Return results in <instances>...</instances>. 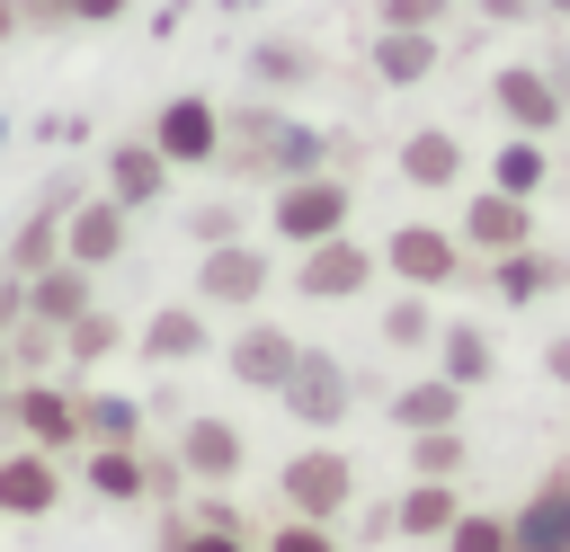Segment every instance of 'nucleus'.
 Listing matches in <instances>:
<instances>
[{"label":"nucleus","mask_w":570,"mask_h":552,"mask_svg":"<svg viewBox=\"0 0 570 552\" xmlns=\"http://www.w3.org/2000/svg\"><path fill=\"white\" fill-rule=\"evenodd\" d=\"M267 231L285 249H312L330 231H356V178L347 169H303V178L267 187Z\"/></svg>","instance_id":"1"},{"label":"nucleus","mask_w":570,"mask_h":552,"mask_svg":"<svg viewBox=\"0 0 570 552\" xmlns=\"http://www.w3.org/2000/svg\"><path fill=\"white\" fill-rule=\"evenodd\" d=\"M276 507L285 516H312V525H338L356 507V454H338L330 436H312L303 454L276 463Z\"/></svg>","instance_id":"2"},{"label":"nucleus","mask_w":570,"mask_h":552,"mask_svg":"<svg viewBox=\"0 0 570 552\" xmlns=\"http://www.w3.org/2000/svg\"><path fill=\"white\" fill-rule=\"evenodd\" d=\"M374 258H383V276L410 285V294H445V285L472 276V249L454 240V223H392V231L374 240Z\"/></svg>","instance_id":"3"},{"label":"nucleus","mask_w":570,"mask_h":552,"mask_svg":"<svg viewBox=\"0 0 570 552\" xmlns=\"http://www.w3.org/2000/svg\"><path fill=\"white\" fill-rule=\"evenodd\" d=\"M0 427H9L18 445H45V454L71 463V454H80V383H71V374H18Z\"/></svg>","instance_id":"4"},{"label":"nucleus","mask_w":570,"mask_h":552,"mask_svg":"<svg viewBox=\"0 0 570 552\" xmlns=\"http://www.w3.org/2000/svg\"><path fill=\"white\" fill-rule=\"evenodd\" d=\"M276 401H285V418H294V427L330 436V427H338V418L356 410V365H347V356H330V347H303Z\"/></svg>","instance_id":"5"},{"label":"nucleus","mask_w":570,"mask_h":552,"mask_svg":"<svg viewBox=\"0 0 570 552\" xmlns=\"http://www.w3.org/2000/svg\"><path fill=\"white\" fill-rule=\"evenodd\" d=\"M374 276H383V258H374L356 231H330V240L294 249V294H303V303H356Z\"/></svg>","instance_id":"6"},{"label":"nucleus","mask_w":570,"mask_h":552,"mask_svg":"<svg viewBox=\"0 0 570 552\" xmlns=\"http://www.w3.org/2000/svg\"><path fill=\"white\" fill-rule=\"evenodd\" d=\"M267 285H276V258H267L258 240H214V249L196 258V303H205V312H258Z\"/></svg>","instance_id":"7"},{"label":"nucleus","mask_w":570,"mask_h":552,"mask_svg":"<svg viewBox=\"0 0 570 552\" xmlns=\"http://www.w3.org/2000/svg\"><path fill=\"white\" fill-rule=\"evenodd\" d=\"M294 356H303V338L285 329V321H267V312H240V329L223 338V374L240 383V392H285V374H294Z\"/></svg>","instance_id":"8"},{"label":"nucleus","mask_w":570,"mask_h":552,"mask_svg":"<svg viewBox=\"0 0 570 552\" xmlns=\"http://www.w3.org/2000/svg\"><path fill=\"white\" fill-rule=\"evenodd\" d=\"M151 142H160V160L169 169H214V151H223V107L205 98V89H178V98H160L151 107V125H142Z\"/></svg>","instance_id":"9"},{"label":"nucleus","mask_w":570,"mask_h":552,"mask_svg":"<svg viewBox=\"0 0 570 552\" xmlns=\"http://www.w3.org/2000/svg\"><path fill=\"white\" fill-rule=\"evenodd\" d=\"M169 454H178V472H187L196 490H232V481L249 472V436H240L232 418H214V410H187L178 436H169Z\"/></svg>","instance_id":"10"},{"label":"nucleus","mask_w":570,"mask_h":552,"mask_svg":"<svg viewBox=\"0 0 570 552\" xmlns=\"http://www.w3.org/2000/svg\"><path fill=\"white\" fill-rule=\"evenodd\" d=\"M490 116H499L508 134H561V125H570V98L552 89L543 62H499V71H490Z\"/></svg>","instance_id":"11"},{"label":"nucleus","mask_w":570,"mask_h":552,"mask_svg":"<svg viewBox=\"0 0 570 552\" xmlns=\"http://www.w3.org/2000/svg\"><path fill=\"white\" fill-rule=\"evenodd\" d=\"M125 249H134V214H125L107 187H80L71 214H62V258H80L89 276H107Z\"/></svg>","instance_id":"12"},{"label":"nucleus","mask_w":570,"mask_h":552,"mask_svg":"<svg viewBox=\"0 0 570 552\" xmlns=\"http://www.w3.org/2000/svg\"><path fill=\"white\" fill-rule=\"evenodd\" d=\"M454 240L472 249V267H481V258H508V249H525V240H534V205H525V196H508V187H472V196H463V214H454Z\"/></svg>","instance_id":"13"},{"label":"nucleus","mask_w":570,"mask_h":552,"mask_svg":"<svg viewBox=\"0 0 570 552\" xmlns=\"http://www.w3.org/2000/svg\"><path fill=\"white\" fill-rule=\"evenodd\" d=\"M62 454H45V445H9L0 454V525H45L53 507H62Z\"/></svg>","instance_id":"14"},{"label":"nucleus","mask_w":570,"mask_h":552,"mask_svg":"<svg viewBox=\"0 0 570 552\" xmlns=\"http://www.w3.org/2000/svg\"><path fill=\"white\" fill-rule=\"evenodd\" d=\"M276 125H285V107H276V98H240V107H223V151H214V169H223V178H249V187H267Z\"/></svg>","instance_id":"15"},{"label":"nucleus","mask_w":570,"mask_h":552,"mask_svg":"<svg viewBox=\"0 0 570 552\" xmlns=\"http://www.w3.org/2000/svg\"><path fill=\"white\" fill-rule=\"evenodd\" d=\"M169 178H178V169L160 160V142H151V134H116V142H107V160H98V187H107L125 214L160 205V196H169Z\"/></svg>","instance_id":"16"},{"label":"nucleus","mask_w":570,"mask_h":552,"mask_svg":"<svg viewBox=\"0 0 570 552\" xmlns=\"http://www.w3.org/2000/svg\"><path fill=\"white\" fill-rule=\"evenodd\" d=\"M134 356L142 365H196V356H214V312L187 294V303H160V312H142V329H134Z\"/></svg>","instance_id":"17"},{"label":"nucleus","mask_w":570,"mask_h":552,"mask_svg":"<svg viewBox=\"0 0 570 552\" xmlns=\"http://www.w3.org/2000/svg\"><path fill=\"white\" fill-rule=\"evenodd\" d=\"M392 169H401V187L445 196V187H463V178H472V151H463V134H454V125H419V134H401Z\"/></svg>","instance_id":"18"},{"label":"nucleus","mask_w":570,"mask_h":552,"mask_svg":"<svg viewBox=\"0 0 570 552\" xmlns=\"http://www.w3.org/2000/svg\"><path fill=\"white\" fill-rule=\"evenodd\" d=\"M481 285H490L508 312H525V303H543V294L570 285V258L543 249V240H525V249H508V258H481Z\"/></svg>","instance_id":"19"},{"label":"nucleus","mask_w":570,"mask_h":552,"mask_svg":"<svg viewBox=\"0 0 570 552\" xmlns=\"http://www.w3.org/2000/svg\"><path fill=\"white\" fill-rule=\"evenodd\" d=\"M508 534H517V552H570V463H552V472L508 507Z\"/></svg>","instance_id":"20"},{"label":"nucleus","mask_w":570,"mask_h":552,"mask_svg":"<svg viewBox=\"0 0 570 552\" xmlns=\"http://www.w3.org/2000/svg\"><path fill=\"white\" fill-rule=\"evenodd\" d=\"M436 62H445L436 27H374V45H365V71H374L383 89H419Z\"/></svg>","instance_id":"21"},{"label":"nucleus","mask_w":570,"mask_h":552,"mask_svg":"<svg viewBox=\"0 0 570 552\" xmlns=\"http://www.w3.org/2000/svg\"><path fill=\"white\" fill-rule=\"evenodd\" d=\"M428 365H436L445 383H463V392L499 383V338H490V321H436V347H428Z\"/></svg>","instance_id":"22"},{"label":"nucleus","mask_w":570,"mask_h":552,"mask_svg":"<svg viewBox=\"0 0 570 552\" xmlns=\"http://www.w3.org/2000/svg\"><path fill=\"white\" fill-rule=\"evenodd\" d=\"M89 303H98V276L80 258H53V267L27 276V321H45V329H71Z\"/></svg>","instance_id":"23"},{"label":"nucleus","mask_w":570,"mask_h":552,"mask_svg":"<svg viewBox=\"0 0 570 552\" xmlns=\"http://www.w3.org/2000/svg\"><path fill=\"white\" fill-rule=\"evenodd\" d=\"M312 80H321V45H312V36H258V45H249V89H258V98H276V89L294 98V89H312Z\"/></svg>","instance_id":"24"},{"label":"nucleus","mask_w":570,"mask_h":552,"mask_svg":"<svg viewBox=\"0 0 570 552\" xmlns=\"http://www.w3.org/2000/svg\"><path fill=\"white\" fill-rule=\"evenodd\" d=\"M463 401H472V392H463V383H445V374L428 365V374H410L383 410H392V427H401V436H419V427H463Z\"/></svg>","instance_id":"25"},{"label":"nucleus","mask_w":570,"mask_h":552,"mask_svg":"<svg viewBox=\"0 0 570 552\" xmlns=\"http://www.w3.org/2000/svg\"><path fill=\"white\" fill-rule=\"evenodd\" d=\"M151 436V410L116 383H80V445H142Z\"/></svg>","instance_id":"26"},{"label":"nucleus","mask_w":570,"mask_h":552,"mask_svg":"<svg viewBox=\"0 0 570 552\" xmlns=\"http://www.w3.org/2000/svg\"><path fill=\"white\" fill-rule=\"evenodd\" d=\"M454 516H463V490H454V481H410V490L392 499V534H401V543H445Z\"/></svg>","instance_id":"27"},{"label":"nucleus","mask_w":570,"mask_h":552,"mask_svg":"<svg viewBox=\"0 0 570 552\" xmlns=\"http://www.w3.org/2000/svg\"><path fill=\"white\" fill-rule=\"evenodd\" d=\"M151 445V436H142ZM142 445H80V481L107 499V507H142Z\"/></svg>","instance_id":"28"},{"label":"nucleus","mask_w":570,"mask_h":552,"mask_svg":"<svg viewBox=\"0 0 570 552\" xmlns=\"http://www.w3.org/2000/svg\"><path fill=\"white\" fill-rule=\"evenodd\" d=\"M543 178H552V151H543V134H499V151H490V187H508V196H543Z\"/></svg>","instance_id":"29"},{"label":"nucleus","mask_w":570,"mask_h":552,"mask_svg":"<svg viewBox=\"0 0 570 552\" xmlns=\"http://www.w3.org/2000/svg\"><path fill=\"white\" fill-rule=\"evenodd\" d=\"M125 338H134V329H125V321H116L107 303H89V312H80V321L62 329V374L80 383V374H89V365H107V356H116Z\"/></svg>","instance_id":"30"},{"label":"nucleus","mask_w":570,"mask_h":552,"mask_svg":"<svg viewBox=\"0 0 570 552\" xmlns=\"http://www.w3.org/2000/svg\"><path fill=\"white\" fill-rule=\"evenodd\" d=\"M303 169H330V125H312V116H285V125H276L267 187H285V178H303Z\"/></svg>","instance_id":"31"},{"label":"nucleus","mask_w":570,"mask_h":552,"mask_svg":"<svg viewBox=\"0 0 570 552\" xmlns=\"http://www.w3.org/2000/svg\"><path fill=\"white\" fill-rule=\"evenodd\" d=\"M383 347H392V356H428V347H436V312H428V294L401 285V294L383 303Z\"/></svg>","instance_id":"32"},{"label":"nucleus","mask_w":570,"mask_h":552,"mask_svg":"<svg viewBox=\"0 0 570 552\" xmlns=\"http://www.w3.org/2000/svg\"><path fill=\"white\" fill-rule=\"evenodd\" d=\"M463 463H472L463 427H419L410 436V481H463Z\"/></svg>","instance_id":"33"},{"label":"nucleus","mask_w":570,"mask_h":552,"mask_svg":"<svg viewBox=\"0 0 570 552\" xmlns=\"http://www.w3.org/2000/svg\"><path fill=\"white\" fill-rule=\"evenodd\" d=\"M160 552H258V543L223 534V525H196L187 507H160Z\"/></svg>","instance_id":"34"},{"label":"nucleus","mask_w":570,"mask_h":552,"mask_svg":"<svg viewBox=\"0 0 570 552\" xmlns=\"http://www.w3.org/2000/svg\"><path fill=\"white\" fill-rule=\"evenodd\" d=\"M445 552H517V534H508L499 507H463V516L445 525Z\"/></svg>","instance_id":"35"},{"label":"nucleus","mask_w":570,"mask_h":552,"mask_svg":"<svg viewBox=\"0 0 570 552\" xmlns=\"http://www.w3.org/2000/svg\"><path fill=\"white\" fill-rule=\"evenodd\" d=\"M258 552H347L330 525H312V516H276V534L258 543Z\"/></svg>","instance_id":"36"},{"label":"nucleus","mask_w":570,"mask_h":552,"mask_svg":"<svg viewBox=\"0 0 570 552\" xmlns=\"http://www.w3.org/2000/svg\"><path fill=\"white\" fill-rule=\"evenodd\" d=\"M187 231H196V249L240 240V205H223V196H214V205H196V214H187Z\"/></svg>","instance_id":"37"},{"label":"nucleus","mask_w":570,"mask_h":552,"mask_svg":"<svg viewBox=\"0 0 570 552\" xmlns=\"http://www.w3.org/2000/svg\"><path fill=\"white\" fill-rule=\"evenodd\" d=\"M454 0H374V27H445Z\"/></svg>","instance_id":"38"},{"label":"nucleus","mask_w":570,"mask_h":552,"mask_svg":"<svg viewBox=\"0 0 570 552\" xmlns=\"http://www.w3.org/2000/svg\"><path fill=\"white\" fill-rule=\"evenodd\" d=\"M18 27L27 36H71V0H18Z\"/></svg>","instance_id":"39"},{"label":"nucleus","mask_w":570,"mask_h":552,"mask_svg":"<svg viewBox=\"0 0 570 552\" xmlns=\"http://www.w3.org/2000/svg\"><path fill=\"white\" fill-rule=\"evenodd\" d=\"M18 321H27V276H18L9 258H0V338H9Z\"/></svg>","instance_id":"40"},{"label":"nucleus","mask_w":570,"mask_h":552,"mask_svg":"<svg viewBox=\"0 0 570 552\" xmlns=\"http://www.w3.org/2000/svg\"><path fill=\"white\" fill-rule=\"evenodd\" d=\"M490 27H525V18H543V0H472Z\"/></svg>","instance_id":"41"},{"label":"nucleus","mask_w":570,"mask_h":552,"mask_svg":"<svg viewBox=\"0 0 570 552\" xmlns=\"http://www.w3.org/2000/svg\"><path fill=\"white\" fill-rule=\"evenodd\" d=\"M134 0H71V27H116Z\"/></svg>","instance_id":"42"},{"label":"nucleus","mask_w":570,"mask_h":552,"mask_svg":"<svg viewBox=\"0 0 570 552\" xmlns=\"http://www.w3.org/2000/svg\"><path fill=\"white\" fill-rule=\"evenodd\" d=\"M543 374L570 392V329H552V338H543Z\"/></svg>","instance_id":"43"},{"label":"nucleus","mask_w":570,"mask_h":552,"mask_svg":"<svg viewBox=\"0 0 570 552\" xmlns=\"http://www.w3.org/2000/svg\"><path fill=\"white\" fill-rule=\"evenodd\" d=\"M534 62H543V71H552V89L570 98V45H552V53H534Z\"/></svg>","instance_id":"44"},{"label":"nucleus","mask_w":570,"mask_h":552,"mask_svg":"<svg viewBox=\"0 0 570 552\" xmlns=\"http://www.w3.org/2000/svg\"><path fill=\"white\" fill-rule=\"evenodd\" d=\"M0 45H27V27H18V0H0Z\"/></svg>","instance_id":"45"},{"label":"nucleus","mask_w":570,"mask_h":552,"mask_svg":"<svg viewBox=\"0 0 570 552\" xmlns=\"http://www.w3.org/2000/svg\"><path fill=\"white\" fill-rule=\"evenodd\" d=\"M9 383H18V365H9V338H0V410H9Z\"/></svg>","instance_id":"46"},{"label":"nucleus","mask_w":570,"mask_h":552,"mask_svg":"<svg viewBox=\"0 0 570 552\" xmlns=\"http://www.w3.org/2000/svg\"><path fill=\"white\" fill-rule=\"evenodd\" d=\"M543 18H552V27H570V0H543Z\"/></svg>","instance_id":"47"}]
</instances>
